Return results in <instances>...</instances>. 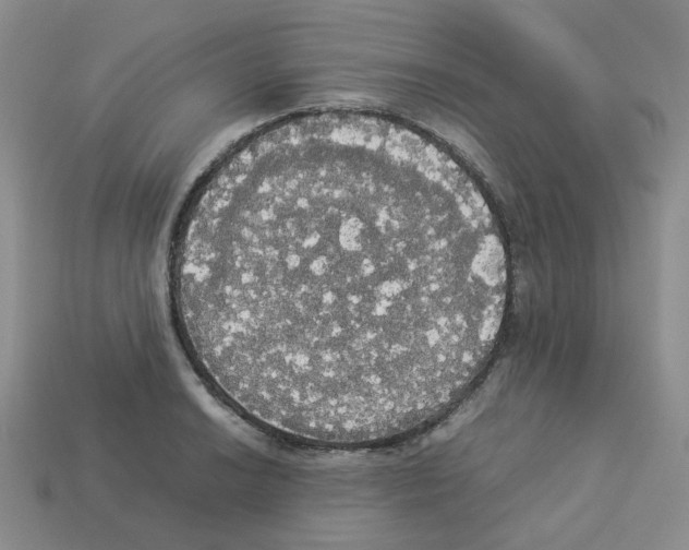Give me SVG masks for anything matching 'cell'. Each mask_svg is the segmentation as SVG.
Here are the masks:
<instances>
[{
	"instance_id": "1",
	"label": "cell",
	"mask_w": 689,
	"mask_h": 550,
	"mask_svg": "<svg viewBox=\"0 0 689 550\" xmlns=\"http://www.w3.org/2000/svg\"><path fill=\"white\" fill-rule=\"evenodd\" d=\"M185 344L262 428L322 445L414 430L485 368L508 291L482 193L434 143L359 113L291 118L209 177L172 266Z\"/></svg>"
}]
</instances>
